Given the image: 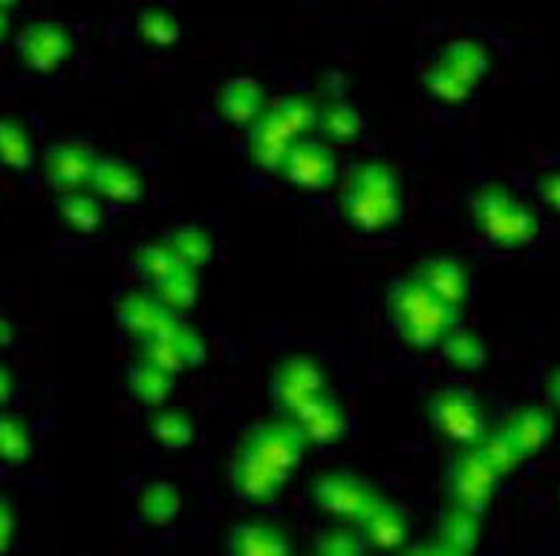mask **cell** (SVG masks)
<instances>
[{
    "mask_svg": "<svg viewBox=\"0 0 560 556\" xmlns=\"http://www.w3.org/2000/svg\"><path fill=\"white\" fill-rule=\"evenodd\" d=\"M125 383H128L130 395L144 406L165 404L171 392H174V375L160 369L151 360H144L142 355L133 364H128V369H125Z\"/></svg>",
    "mask_w": 560,
    "mask_h": 556,
    "instance_id": "25",
    "label": "cell"
},
{
    "mask_svg": "<svg viewBox=\"0 0 560 556\" xmlns=\"http://www.w3.org/2000/svg\"><path fill=\"white\" fill-rule=\"evenodd\" d=\"M139 38L148 40L151 47H174L176 40L183 38V24L179 17L165 7H144L137 17Z\"/></svg>",
    "mask_w": 560,
    "mask_h": 556,
    "instance_id": "34",
    "label": "cell"
},
{
    "mask_svg": "<svg viewBox=\"0 0 560 556\" xmlns=\"http://www.w3.org/2000/svg\"><path fill=\"white\" fill-rule=\"evenodd\" d=\"M280 174L287 176L289 185H295L304 193H324L332 188L338 176V162L332 144L324 139H295L280 162Z\"/></svg>",
    "mask_w": 560,
    "mask_h": 556,
    "instance_id": "8",
    "label": "cell"
},
{
    "mask_svg": "<svg viewBox=\"0 0 560 556\" xmlns=\"http://www.w3.org/2000/svg\"><path fill=\"white\" fill-rule=\"evenodd\" d=\"M12 343H15V327L7 315H0V350H7Z\"/></svg>",
    "mask_w": 560,
    "mask_h": 556,
    "instance_id": "45",
    "label": "cell"
},
{
    "mask_svg": "<svg viewBox=\"0 0 560 556\" xmlns=\"http://www.w3.org/2000/svg\"><path fill=\"white\" fill-rule=\"evenodd\" d=\"M338 214L364 234H385L405 214L399 174L385 162H359L347 170L338 191Z\"/></svg>",
    "mask_w": 560,
    "mask_h": 556,
    "instance_id": "1",
    "label": "cell"
},
{
    "mask_svg": "<svg viewBox=\"0 0 560 556\" xmlns=\"http://www.w3.org/2000/svg\"><path fill=\"white\" fill-rule=\"evenodd\" d=\"M474 447H477L482 459L489 461L491 468L497 470V476L500 478L509 476V473L521 464V453L514 450V445L505 438L503 429H497V433H482V438Z\"/></svg>",
    "mask_w": 560,
    "mask_h": 556,
    "instance_id": "40",
    "label": "cell"
},
{
    "mask_svg": "<svg viewBox=\"0 0 560 556\" xmlns=\"http://www.w3.org/2000/svg\"><path fill=\"white\" fill-rule=\"evenodd\" d=\"M289 418L301 427L306 445L318 447H332L338 445V441H345L347 427H350L345 406L338 404L336 398H329V392L327 395L315 398L313 404L301 406V410H298L295 415H289Z\"/></svg>",
    "mask_w": 560,
    "mask_h": 556,
    "instance_id": "18",
    "label": "cell"
},
{
    "mask_svg": "<svg viewBox=\"0 0 560 556\" xmlns=\"http://www.w3.org/2000/svg\"><path fill=\"white\" fill-rule=\"evenodd\" d=\"M537 199L544 202L549 211L560 214V170H549L537 179Z\"/></svg>",
    "mask_w": 560,
    "mask_h": 556,
    "instance_id": "41",
    "label": "cell"
},
{
    "mask_svg": "<svg viewBox=\"0 0 560 556\" xmlns=\"http://www.w3.org/2000/svg\"><path fill=\"white\" fill-rule=\"evenodd\" d=\"M12 398H15V378L7 366L0 364V406L12 404Z\"/></svg>",
    "mask_w": 560,
    "mask_h": 556,
    "instance_id": "44",
    "label": "cell"
},
{
    "mask_svg": "<svg viewBox=\"0 0 560 556\" xmlns=\"http://www.w3.org/2000/svg\"><path fill=\"white\" fill-rule=\"evenodd\" d=\"M139 355L176 378V375L185 372V369H194V366L206 364L209 350H206V341H202V334L197 332V329L185 327L183 320H176L174 327H168L165 332L153 334V338L142 341Z\"/></svg>",
    "mask_w": 560,
    "mask_h": 556,
    "instance_id": "12",
    "label": "cell"
},
{
    "mask_svg": "<svg viewBox=\"0 0 560 556\" xmlns=\"http://www.w3.org/2000/svg\"><path fill=\"white\" fill-rule=\"evenodd\" d=\"M306 438L292 418L283 422H264L248 427L241 438V450L255 456L260 464L278 473L280 478H292L304 459Z\"/></svg>",
    "mask_w": 560,
    "mask_h": 556,
    "instance_id": "4",
    "label": "cell"
},
{
    "mask_svg": "<svg viewBox=\"0 0 560 556\" xmlns=\"http://www.w3.org/2000/svg\"><path fill=\"white\" fill-rule=\"evenodd\" d=\"M471 223L497 248H523L540 230V220L500 185H486L474 193Z\"/></svg>",
    "mask_w": 560,
    "mask_h": 556,
    "instance_id": "3",
    "label": "cell"
},
{
    "mask_svg": "<svg viewBox=\"0 0 560 556\" xmlns=\"http://www.w3.org/2000/svg\"><path fill=\"white\" fill-rule=\"evenodd\" d=\"M269 107L278 113V119L283 121V125L298 135V139L315 130V121H318V102H313V98L280 96L278 102H272Z\"/></svg>",
    "mask_w": 560,
    "mask_h": 556,
    "instance_id": "39",
    "label": "cell"
},
{
    "mask_svg": "<svg viewBox=\"0 0 560 556\" xmlns=\"http://www.w3.org/2000/svg\"><path fill=\"white\" fill-rule=\"evenodd\" d=\"M440 346H442V358L448 360L454 369H459V372H480L482 366H486V358H489L486 341H482L477 332L463 327L451 329Z\"/></svg>",
    "mask_w": 560,
    "mask_h": 556,
    "instance_id": "30",
    "label": "cell"
},
{
    "mask_svg": "<svg viewBox=\"0 0 560 556\" xmlns=\"http://www.w3.org/2000/svg\"><path fill=\"white\" fill-rule=\"evenodd\" d=\"M505 438L512 441L514 450L521 453V459H532L552 441L555 418L549 413V406L526 404L517 406L503 424Z\"/></svg>",
    "mask_w": 560,
    "mask_h": 556,
    "instance_id": "20",
    "label": "cell"
},
{
    "mask_svg": "<svg viewBox=\"0 0 560 556\" xmlns=\"http://www.w3.org/2000/svg\"><path fill=\"white\" fill-rule=\"evenodd\" d=\"M436 61L442 67H448L451 72H456L463 81H468L471 87H477L482 75L489 72V52H486L480 40L474 38H456L445 44Z\"/></svg>",
    "mask_w": 560,
    "mask_h": 556,
    "instance_id": "28",
    "label": "cell"
},
{
    "mask_svg": "<svg viewBox=\"0 0 560 556\" xmlns=\"http://www.w3.org/2000/svg\"><path fill=\"white\" fill-rule=\"evenodd\" d=\"M368 551L359 528L350 524H329L315 533V554L320 556H361Z\"/></svg>",
    "mask_w": 560,
    "mask_h": 556,
    "instance_id": "38",
    "label": "cell"
},
{
    "mask_svg": "<svg viewBox=\"0 0 560 556\" xmlns=\"http://www.w3.org/2000/svg\"><path fill=\"white\" fill-rule=\"evenodd\" d=\"M422 81H424V90H428L436 102L451 104V107L465 104L474 93V87L468 84V81L459 79L456 72L448 70V67H442L440 61H433V64L424 70Z\"/></svg>",
    "mask_w": 560,
    "mask_h": 556,
    "instance_id": "37",
    "label": "cell"
},
{
    "mask_svg": "<svg viewBox=\"0 0 560 556\" xmlns=\"http://www.w3.org/2000/svg\"><path fill=\"white\" fill-rule=\"evenodd\" d=\"M183 262L174 255L168 239H151L133 251V269H137L139 277H144L148 283H156L165 274H171L174 269H179Z\"/></svg>",
    "mask_w": 560,
    "mask_h": 556,
    "instance_id": "36",
    "label": "cell"
},
{
    "mask_svg": "<svg viewBox=\"0 0 560 556\" xmlns=\"http://www.w3.org/2000/svg\"><path fill=\"white\" fill-rule=\"evenodd\" d=\"M313 499L329 517L345 519V522H359L382 496H378V490L370 485L368 478L336 470V473H324V476L315 478Z\"/></svg>",
    "mask_w": 560,
    "mask_h": 556,
    "instance_id": "9",
    "label": "cell"
},
{
    "mask_svg": "<svg viewBox=\"0 0 560 556\" xmlns=\"http://www.w3.org/2000/svg\"><path fill=\"white\" fill-rule=\"evenodd\" d=\"M176 315L162 306L153 292H125L116 303V323H119L130 338H137L139 343L153 338V334L165 332L176 323Z\"/></svg>",
    "mask_w": 560,
    "mask_h": 556,
    "instance_id": "16",
    "label": "cell"
},
{
    "mask_svg": "<svg viewBox=\"0 0 560 556\" xmlns=\"http://www.w3.org/2000/svg\"><path fill=\"white\" fill-rule=\"evenodd\" d=\"M35 162L33 133L18 119H0V165L9 170H30Z\"/></svg>",
    "mask_w": 560,
    "mask_h": 556,
    "instance_id": "31",
    "label": "cell"
},
{
    "mask_svg": "<svg viewBox=\"0 0 560 556\" xmlns=\"http://www.w3.org/2000/svg\"><path fill=\"white\" fill-rule=\"evenodd\" d=\"M174 255L188 269H202L214 260V237L202 225H179L168 237Z\"/></svg>",
    "mask_w": 560,
    "mask_h": 556,
    "instance_id": "33",
    "label": "cell"
},
{
    "mask_svg": "<svg viewBox=\"0 0 560 556\" xmlns=\"http://www.w3.org/2000/svg\"><path fill=\"white\" fill-rule=\"evenodd\" d=\"M96 159L98 156L93 151V144L84 142V139H61V142L49 144L44 151L40 170H44V179L56 193L88 191Z\"/></svg>",
    "mask_w": 560,
    "mask_h": 556,
    "instance_id": "11",
    "label": "cell"
},
{
    "mask_svg": "<svg viewBox=\"0 0 560 556\" xmlns=\"http://www.w3.org/2000/svg\"><path fill=\"white\" fill-rule=\"evenodd\" d=\"M18 0H0V9H15Z\"/></svg>",
    "mask_w": 560,
    "mask_h": 556,
    "instance_id": "47",
    "label": "cell"
},
{
    "mask_svg": "<svg viewBox=\"0 0 560 556\" xmlns=\"http://www.w3.org/2000/svg\"><path fill=\"white\" fill-rule=\"evenodd\" d=\"M327 372L310 355H287L269 372V398H272L275 410L287 415H295L301 406L327 395Z\"/></svg>",
    "mask_w": 560,
    "mask_h": 556,
    "instance_id": "5",
    "label": "cell"
},
{
    "mask_svg": "<svg viewBox=\"0 0 560 556\" xmlns=\"http://www.w3.org/2000/svg\"><path fill=\"white\" fill-rule=\"evenodd\" d=\"M229 554L234 556H283L292 554V542L275 522L241 519L229 533Z\"/></svg>",
    "mask_w": 560,
    "mask_h": 556,
    "instance_id": "21",
    "label": "cell"
},
{
    "mask_svg": "<svg viewBox=\"0 0 560 556\" xmlns=\"http://www.w3.org/2000/svg\"><path fill=\"white\" fill-rule=\"evenodd\" d=\"M9 29H12V21H9V9H0V44L9 38Z\"/></svg>",
    "mask_w": 560,
    "mask_h": 556,
    "instance_id": "46",
    "label": "cell"
},
{
    "mask_svg": "<svg viewBox=\"0 0 560 556\" xmlns=\"http://www.w3.org/2000/svg\"><path fill=\"white\" fill-rule=\"evenodd\" d=\"M387 320L408 350L431 352L451 329L459 327V309L440 300L413 274H405L387 288Z\"/></svg>",
    "mask_w": 560,
    "mask_h": 556,
    "instance_id": "2",
    "label": "cell"
},
{
    "mask_svg": "<svg viewBox=\"0 0 560 556\" xmlns=\"http://www.w3.org/2000/svg\"><path fill=\"white\" fill-rule=\"evenodd\" d=\"M298 135L278 119V113L266 104V110L246 128V156L260 170H280V162L287 156Z\"/></svg>",
    "mask_w": 560,
    "mask_h": 556,
    "instance_id": "14",
    "label": "cell"
},
{
    "mask_svg": "<svg viewBox=\"0 0 560 556\" xmlns=\"http://www.w3.org/2000/svg\"><path fill=\"white\" fill-rule=\"evenodd\" d=\"M445 487H448L451 505L482 513L494 499L500 476L489 461L482 459L477 447H459L448 461Z\"/></svg>",
    "mask_w": 560,
    "mask_h": 556,
    "instance_id": "7",
    "label": "cell"
},
{
    "mask_svg": "<svg viewBox=\"0 0 560 556\" xmlns=\"http://www.w3.org/2000/svg\"><path fill=\"white\" fill-rule=\"evenodd\" d=\"M428 422L440 433L459 447L477 445L486 433V415H482L480 401L465 390V387H445L433 392L428 401Z\"/></svg>",
    "mask_w": 560,
    "mask_h": 556,
    "instance_id": "6",
    "label": "cell"
},
{
    "mask_svg": "<svg viewBox=\"0 0 560 556\" xmlns=\"http://www.w3.org/2000/svg\"><path fill=\"white\" fill-rule=\"evenodd\" d=\"M355 528H359L364 545L373 551H382V554L405 548L410 536L408 513H405L399 505H393V501L385 499H378L376 505L355 522Z\"/></svg>",
    "mask_w": 560,
    "mask_h": 556,
    "instance_id": "17",
    "label": "cell"
},
{
    "mask_svg": "<svg viewBox=\"0 0 560 556\" xmlns=\"http://www.w3.org/2000/svg\"><path fill=\"white\" fill-rule=\"evenodd\" d=\"M266 104L269 102H266L264 84L248 75L223 81L217 90V113L234 128H248L266 110Z\"/></svg>",
    "mask_w": 560,
    "mask_h": 556,
    "instance_id": "19",
    "label": "cell"
},
{
    "mask_svg": "<svg viewBox=\"0 0 560 556\" xmlns=\"http://www.w3.org/2000/svg\"><path fill=\"white\" fill-rule=\"evenodd\" d=\"M480 517L482 513L451 505L440 519V536H436L442 554H474L482 540Z\"/></svg>",
    "mask_w": 560,
    "mask_h": 556,
    "instance_id": "24",
    "label": "cell"
},
{
    "mask_svg": "<svg viewBox=\"0 0 560 556\" xmlns=\"http://www.w3.org/2000/svg\"><path fill=\"white\" fill-rule=\"evenodd\" d=\"M197 269H188V265H179L171 274H165L162 280L151 283L153 297L165 306L174 315H183V311L194 309L197 306V297H200V277L194 274Z\"/></svg>",
    "mask_w": 560,
    "mask_h": 556,
    "instance_id": "29",
    "label": "cell"
},
{
    "mask_svg": "<svg viewBox=\"0 0 560 556\" xmlns=\"http://www.w3.org/2000/svg\"><path fill=\"white\" fill-rule=\"evenodd\" d=\"M413 277L422 283L424 288H431L433 295L445 300L448 306L463 311L471 300V271L465 265L459 257L440 255V257H428L413 269Z\"/></svg>",
    "mask_w": 560,
    "mask_h": 556,
    "instance_id": "13",
    "label": "cell"
},
{
    "mask_svg": "<svg viewBox=\"0 0 560 556\" xmlns=\"http://www.w3.org/2000/svg\"><path fill=\"white\" fill-rule=\"evenodd\" d=\"M151 441L162 450H183L197 438V427L183 410H162L148 424Z\"/></svg>",
    "mask_w": 560,
    "mask_h": 556,
    "instance_id": "32",
    "label": "cell"
},
{
    "mask_svg": "<svg viewBox=\"0 0 560 556\" xmlns=\"http://www.w3.org/2000/svg\"><path fill=\"white\" fill-rule=\"evenodd\" d=\"M183 510V493L174 482H151L137 493V513L151 528H165Z\"/></svg>",
    "mask_w": 560,
    "mask_h": 556,
    "instance_id": "26",
    "label": "cell"
},
{
    "mask_svg": "<svg viewBox=\"0 0 560 556\" xmlns=\"http://www.w3.org/2000/svg\"><path fill=\"white\" fill-rule=\"evenodd\" d=\"M33 459V433L18 415L0 413V464L21 468Z\"/></svg>",
    "mask_w": 560,
    "mask_h": 556,
    "instance_id": "35",
    "label": "cell"
},
{
    "mask_svg": "<svg viewBox=\"0 0 560 556\" xmlns=\"http://www.w3.org/2000/svg\"><path fill=\"white\" fill-rule=\"evenodd\" d=\"M58 216L75 234H98L105 225V205L90 188L88 191L58 193Z\"/></svg>",
    "mask_w": 560,
    "mask_h": 556,
    "instance_id": "27",
    "label": "cell"
},
{
    "mask_svg": "<svg viewBox=\"0 0 560 556\" xmlns=\"http://www.w3.org/2000/svg\"><path fill=\"white\" fill-rule=\"evenodd\" d=\"M15 522H18L15 505L0 496V554H7L9 545H12V536H15Z\"/></svg>",
    "mask_w": 560,
    "mask_h": 556,
    "instance_id": "42",
    "label": "cell"
},
{
    "mask_svg": "<svg viewBox=\"0 0 560 556\" xmlns=\"http://www.w3.org/2000/svg\"><path fill=\"white\" fill-rule=\"evenodd\" d=\"M315 130L324 135L327 144H355L368 130V121L359 107L347 98H329L318 104V121Z\"/></svg>",
    "mask_w": 560,
    "mask_h": 556,
    "instance_id": "23",
    "label": "cell"
},
{
    "mask_svg": "<svg viewBox=\"0 0 560 556\" xmlns=\"http://www.w3.org/2000/svg\"><path fill=\"white\" fill-rule=\"evenodd\" d=\"M75 47V35L61 21H33L15 38V52L26 70L49 75L65 64Z\"/></svg>",
    "mask_w": 560,
    "mask_h": 556,
    "instance_id": "10",
    "label": "cell"
},
{
    "mask_svg": "<svg viewBox=\"0 0 560 556\" xmlns=\"http://www.w3.org/2000/svg\"><path fill=\"white\" fill-rule=\"evenodd\" d=\"M544 395H546V404L560 413V366H555L552 372L546 375Z\"/></svg>",
    "mask_w": 560,
    "mask_h": 556,
    "instance_id": "43",
    "label": "cell"
},
{
    "mask_svg": "<svg viewBox=\"0 0 560 556\" xmlns=\"http://www.w3.org/2000/svg\"><path fill=\"white\" fill-rule=\"evenodd\" d=\"M229 482H232L234 493L246 501H269L287 487V478H280L278 473H272L266 464H260L255 456H248L241 447H237V453L232 459Z\"/></svg>",
    "mask_w": 560,
    "mask_h": 556,
    "instance_id": "22",
    "label": "cell"
},
{
    "mask_svg": "<svg viewBox=\"0 0 560 556\" xmlns=\"http://www.w3.org/2000/svg\"><path fill=\"white\" fill-rule=\"evenodd\" d=\"M90 191L102 202H116V205H137L144 197V176L137 165L116 156H98L90 179Z\"/></svg>",
    "mask_w": 560,
    "mask_h": 556,
    "instance_id": "15",
    "label": "cell"
}]
</instances>
